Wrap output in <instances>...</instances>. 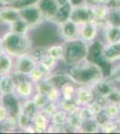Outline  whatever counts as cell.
<instances>
[{
	"label": "cell",
	"mask_w": 120,
	"mask_h": 134,
	"mask_svg": "<svg viewBox=\"0 0 120 134\" xmlns=\"http://www.w3.org/2000/svg\"><path fill=\"white\" fill-rule=\"evenodd\" d=\"M66 73L68 74L71 81L77 86L92 87L105 78L101 66L89 59L72 65Z\"/></svg>",
	"instance_id": "6da1fadb"
},
{
	"label": "cell",
	"mask_w": 120,
	"mask_h": 134,
	"mask_svg": "<svg viewBox=\"0 0 120 134\" xmlns=\"http://www.w3.org/2000/svg\"><path fill=\"white\" fill-rule=\"evenodd\" d=\"M6 54L16 58L21 55H29L32 50V42L30 36L7 31L2 36Z\"/></svg>",
	"instance_id": "7a4b0ae2"
},
{
	"label": "cell",
	"mask_w": 120,
	"mask_h": 134,
	"mask_svg": "<svg viewBox=\"0 0 120 134\" xmlns=\"http://www.w3.org/2000/svg\"><path fill=\"white\" fill-rule=\"evenodd\" d=\"M65 54L63 62L69 66L88 59L90 54L89 43L78 38L74 40L64 42Z\"/></svg>",
	"instance_id": "3957f363"
},
{
	"label": "cell",
	"mask_w": 120,
	"mask_h": 134,
	"mask_svg": "<svg viewBox=\"0 0 120 134\" xmlns=\"http://www.w3.org/2000/svg\"><path fill=\"white\" fill-rule=\"evenodd\" d=\"M69 19L79 25L94 21L95 17L92 5L86 3L82 4V5L72 6Z\"/></svg>",
	"instance_id": "277c9868"
},
{
	"label": "cell",
	"mask_w": 120,
	"mask_h": 134,
	"mask_svg": "<svg viewBox=\"0 0 120 134\" xmlns=\"http://www.w3.org/2000/svg\"><path fill=\"white\" fill-rule=\"evenodd\" d=\"M14 76L16 81L14 90V93L16 94V96L20 99H23V100L32 98L36 92L35 84L26 75L14 74Z\"/></svg>",
	"instance_id": "5b68a950"
},
{
	"label": "cell",
	"mask_w": 120,
	"mask_h": 134,
	"mask_svg": "<svg viewBox=\"0 0 120 134\" xmlns=\"http://www.w3.org/2000/svg\"><path fill=\"white\" fill-rule=\"evenodd\" d=\"M19 11H20V18L24 20L29 24L30 29L37 28L42 23L43 20H45L37 5L26 6L19 9Z\"/></svg>",
	"instance_id": "8992f818"
},
{
	"label": "cell",
	"mask_w": 120,
	"mask_h": 134,
	"mask_svg": "<svg viewBox=\"0 0 120 134\" xmlns=\"http://www.w3.org/2000/svg\"><path fill=\"white\" fill-rule=\"evenodd\" d=\"M58 34L64 41L76 40L80 38V25L68 19L58 24Z\"/></svg>",
	"instance_id": "52a82bcc"
},
{
	"label": "cell",
	"mask_w": 120,
	"mask_h": 134,
	"mask_svg": "<svg viewBox=\"0 0 120 134\" xmlns=\"http://www.w3.org/2000/svg\"><path fill=\"white\" fill-rule=\"evenodd\" d=\"M37 64L38 63L34 60L30 54L21 55L15 58L13 72H14V74H22L28 76L30 72L37 66Z\"/></svg>",
	"instance_id": "ba28073f"
},
{
	"label": "cell",
	"mask_w": 120,
	"mask_h": 134,
	"mask_svg": "<svg viewBox=\"0 0 120 134\" xmlns=\"http://www.w3.org/2000/svg\"><path fill=\"white\" fill-rule=\"evenodd\" d=\"M100 55L107 63L114 64L120 61V42L104 43L100 48Z\"/></svg>",
	"instance_id": "9c48e42d"
},
{
	"label": "cell",
	"mask_w": 120,
	"mask_h": 134,
	"mask_svg": "<svg viewBox=\"0 0 120 134\" xmlns=\"http://www.w3.org/2000/svg\"><path fill=\"white\" fill-rule=\"evenodd\" d=\"M21 99L16 96L15 93H10V94L2 95L0 103L3 104L7 109L8 114L11 116L17 117L21 112Z\"/></svg>",
	"instance_id": "30bf717a"
},
{
	"label": "cell",
	"mask_w": 120,
	"mask_h": 134,
	"mask_svg": "<svg viewBox=\"0 0 120 134\" xmlns=\"http://www.w3.org/2000/svg\"><path fill=\"white\" fill-rule=\"evenodd\" d=\"M45 20L53 21L58 14L59 5L56 0H40L37 4Z\"/></svg>",
	"instance_id": "8fae6325"
},
{
	"label": "cell",
	"mask_w": 120,
	"mask_h": 134,
	"mask_svg": "<svg viewBox=\"0 0 120 134\" xmlns=\"http://www.w3.org/2000/svg\"><path fill=\"white\" fill-rule=\"evenodd\" d=\"M95 99V93L91 87L77 86L75 101L79 107L89 105Z\"/></svg>",
	"instance_id": "7c38bea8"
},
{
	"label": "cell",
	"mask_w": 120,
	"mask_h": 134,
	"mask_svg": "<svg viewBox=\"0 0 120 134\" xmlns=\"http://www.w3.org/2000/svg\"><path fill=\"white\" fill-rule=\"evenodd\" d=\"M20 18V11L11 5L0 6V23L10 25Z\"/></svg>",
	"instance_id": "4fadbf2b"
},
{
	"label": "cell",
	"mask_w": 120,
	"mask_h": 134,
	"mask_svg": "<svg viewBox=\"0 0 120 134\" xmlns=\"http://www.w3.org/2000/svg\"><path fill=\"white\" fill-rule=\"evenodd\" d=\"M100 30L95 21L80 25V38L88 43L93 42L97 38Z\"/></svg>",
	"instance_id": "5bb4252c"
},
{
	"label": "cell",
	"mask_w": 120,
	"mask_h": 134,
	"mask_svg": "<svg viewBox=\"0 0 120 134\" xmlns=\"http://www.w3.org/2000/svg\"><path fill=\"white\" fill-rule=\"evenodd\" d=\"M94 10V21L100 29H102L108 23L110 7L107 5H92Z\"/></svg>",
	"instance_id": "9a60e30c"
},
{
	"label": "cell",
	"mask_w": 120,
	"mask_h": 134,
	"mask_svg": "<svg viewBox=\"0 0 120 134\" xmlns=\"http://www.w3.org/2000/svg\"><path fill=\"white\" fill-rule=\"evenodd\" d=\"M115 82L111 81L110 79H102L99 82H97L95 85H93L92 90L95 93V97H105L109 93L111 90H113L115 87Z\"/></svg>",
	"instance_id": "2e32d148"
},
{
	"label": "cell",
	"mask_w": 120,
	"mask_h": 134,
	"mask_svg": "<svg viewBox=\"0 0 120 134\" xmlns=\"http://www.w3.org/2000/svg\"><path fill=\"white\" fill-rule=\"evenodd\" d=\"M16 81L13 73L1 75L0 77V93L1 95H6L14 93Z\"/></svg>",
	"instance_id": "e0dca14e"
},
{
	"label": "cell",
	"mask_w": 120,
	"mask_h": 134,
	"mask_svg": "<svg viewBox=\"0 0 120 134\" xmlns=\"http://www.w3.org/2000/svg\"><path fill=\"white\" fill-rule=\"evenodd\" d=\"M104 31L105 43H117L120 42V26H116L107 23L102 28Z\"/></svg>",
	"instance_id": "ac0fdd59"
},
{
	"label": "cell",
	"mask_w": 120,
	"mask_h": 134,
	"mask_svg": "<svg viewBox=\"0 0 120 134\" xmlns=\"http://www.w3.org/2000/svg\"><path fill=\"white\" fill-rule=\"evenodd\" d=\"M32 124L35 127L37 132H47L50 124V119L46 116L42 112L39 111L32 118Z\"/></svg>",
	"instance_id": "d6986e66"
},
{
	"label": "cell",
	"mask_w": 120,
	"mask_h": 134,
	"mask_svg": "<svg viewBox=\"0 0 120 134\" xmlns=\"http://www.w3.org/2000/svg\"><path fill=\"white\" fill-rule=\"evenodd\" d=\"M84 119L82 117L79 108L75 110V112L68 114V121H67V129L72 130L75 131H80L82 129V126L84 124Z\"/></svg>",
	"instance_id": "ffe728a7"
},
{
	"label": "cell",
	"mask_w": 120,
	"mask_h": 134,
	"mask_svg": "<svg viewBox=\"0 0 120 134\" xmlns=\"http://www.w3.org/2000/svg\"><path fill=\"white\" fill-rule=\"evenodd\" d=\"M14 57L7 54H4L0 57V74H8L14 70Z\"/></svg>",
	"instance_id": "44dd1931"
},
{
	"label": "cell",
	"mask_w": 120,
	"mask_h": 134,
	"mask_svg": "<svg viewBox=\"0 0 120 134\" xmlns=\"http://www.w3.org/2000/svg\"><path fill=\"white\" fill-rule=\"evenodd\" d=\"M67 121H68V113L59 108L51 116L50 124L58 127H65V128H67Z\"/></svg>",
	"instance_id": "7402d4cb"
},
{
	"label": "cell",
	"mask_w": 120,
	"mask_h": 134,
	"mask_svg": "<svg viewBox=\"0 0 120 134\" xmlns=\"http://www.w3.org/2000/svg\"><path fill=\"white\" fill-rule=\"evenodd\" d=\"M47 54L56 61H63L65 54L64 44H55L47 47Z\"/></svg>",
	"instance_id": "603a6c76"
},
{
	"label": "cell",
	"mask_w": 120,
	"mask_h": 134,
	"mask_svg": "<svg viewBox=\"0 0 120 134\" xmlns=\"http://www.w3.org/2000/svg\"><path fill=\"white\" fill-rule=\"evenodd\" d=\"M72 6L73 5H71L70 2L65 4V5H60L59 8H58V14H56L55 19H54V21H53L54 23L59 24V23H63V21L68 20L69 16H70Z\"/></svg>",
	"instance_id": "cb8c5ba5"
},
{
	"label": "cell",
	"mask_w": 120,
	"mask_h": 134,
	"mask_svg": "<svg viewBox=\"0 0 120 134\" xmlns=\"http://www.w3.org/2000/svg\"><path fill=\"white\" fill-rule=\"evenodd\" d=\"M9 28L11 31L17 34H23V35H27L30 31V27L29 24L22 18H19L14 23L10 24Z\"/></svg>",
	"instance_id": "d4e9b609"
},
{
	"label": "cell",
	"mask_w": 120,
	"mask_h": 134,
	"mask_svg": "<svg viewBox=\"0 0 120 134\" xmlns=\"http://www.w3.org/2000/svg\"><path fill=\"white\" fill-rule=\"evenodd\" d=\"M76 88H77V85L74 83L73 81H69L60 88L61 94H62L63 99H67V100H72L75 99V94H76Z\"/></svg>",
	"instance_id": "484cf974"
},
{
	"label": "cell",
	"mask_w": 120,
	"mask_h": 134,
	"mask_svg": "<svg viewBox=\"0 0 120 134\" xmlns=\"http://www.w3.org/2000/svg\"><path fill=\"white\" fill-rule=\"evenodd\" d=\"M47 78L54 86H56V87H58L59 88L62 87L64 84L71 81L70 78H69L68 74H67L66 72L65 73H50Z\"/></svg>",
	"instance_id": "4316f807"
},
{
	"label": "cell",
	"mask_w": 120,
	"mask_h": 134,
	"mask_svg": "<svg viewBox=\"0 0 120 134\" xmlns=\"http://www.w3.org/2000/svg\"><path fill=\"white\" fill-rule=\"evenodd\" d=\"M49 75V73L46 72L42 67L40 66L39 64H37V66L32 71V72H30V74L28 75V77H29V79L32 81V82L34 84H36V83L41 81L42 80L46 79Z\"/></svg>",
	"instance_id": "83f0119b"
},
{
	"label": "cell",
	"mask_w": 120,
	"mask_h": 134,
	"mask_svg": "<svg viewBox=\"0 0 120 134\" xmlns=\"http://www.w3.org/2000/svg\"><path fill=\"white\" fill-rule=\"evenodd\" d=\"M39 111H40V110L36 107L34 103L32 102V98L25 99V100L23 101V102H22L21 104V112L27 114L30 118H33L34 115H35Z\"/></svg>",
	"instance_id": "f1b7e54d"
},
{
	"label": "cell",
	"mask_w": 120,
	"mask_h": 134,
	"mask_svg": "<svg viewBox=\"0 0 120 134\" xmlns=\"http://www.w3.org/2000/svg\"><path fill=\"white\" fill-rule=\"evenodd\" d=\"M82 132H88V133H95L100 131V124H98V122L96 121L95 117L85 120L84 122V124L82 126L81 131Z\"/></svg>",
	"instance_id": "f546056e"
},
{
	"label": "cell",
	"mask_w": 120,
	"mask_h": 134,
	"mask_svg": "<svg viewBox=\"0 0 120 134\" xmlns=\"http://www.w3.org/2000/svg\"><path fill=\"white\" fill-rule=\"evenodd\" d=\"M103 113L108 119L117 120L120 116V107L114 104L107 103L103 107Z\"/></svg>",
	"instance_id": "4dcf8cb0"
},
{
	"label": "cell",
	"mask_w": 120,
	"mask_h": 134,
	"mask_svg": "<svg viewBox=\"0 0 120 134\" xmlns=\"http://www.w3.org/2000/svg\"><path fill=\"white\" fill-rule=\"evenodd\" d=\"M100 131L104 133H113V132H119V126L117 120L113 119H108L106 122H104L100 126Z\"/></svg>",
	"instance_id": "1f68e13d"
},
{
	"label": "cell",
	"mask_w": 120,
	"mask_h": 134,
	"mask_svg": "<svg viewBox=\"0 0 120 134\" xmlns=\"http://www.w3.org/2000/svg\"><path fill=\"white\" fill-rule=\"evenodd\" d=\"M38 64L42 67V68L44 69V70L49 73V74H50V73H52V72L54 71V69L56 67L58 61H56L55 59H53L52 57H50L49 55H48V54H47V55H45V57L38 63Z\"/></svg>",
	"instance_id": "d6a6232c"
},
{
	"label": "cell",
	"mask_w": 120,
	"mask_h": 134,
	"mask_svg": "<svg viewBox=\"0 0 120 134\" xmlns=\"http://www.w3.org/2000/svg\"><path fill=\"white\" fill-rule=\"evenodd\" d=\"M58 107L60 109L64 110V111L67 112V113H72V112H75V110L79 108V105L75 103V99H72V100H67V99H63L61 98L59 101L58 102Z\"/></svg>",
	"instance_id": "836d02e7"
},
{
	"label": "cell",
	"mask_w": 120,
	"mask_h": 134,
	"mask_svg": "<svg viewBox=\"0 0 120 134\" xmlns=\"http://www.w3.org/2000/svg\"><path fill=\"white\" fill-rule=\"evenodd\" d=\"M32 100L39 110H41L49 102L47 96H46L45 94H42V93H40V92H35V94L32 96Z\"/></svg>",
	"instance_id": "e575fe53"
},
{
	"label": "cell",
	"mask_w": 120,
	"mask_h": 134,
	"mask_svg": "<svg viewBox=\"0 0 120 134\" xmlns=\"http://www.w3.org/2000/svg\"><path fill=\"white\" fill-rule=\"evenodd\" d=\"M1 125L3 127V130L6 132H14V131H15V130L18 128L17 118L14 117V116L9 115Z\"/></svg>",
	"instance_id": "d590c367"
},
{
	"label": "cell",
	"mask_w": 120,
	"mask_h": 134,
	"mask_svg": "<svg viewBox=\"0 0 120 134\" xmlns=\"http://www.w3.org/2000/svg\"><path fill=\"white\" fill-rule=\"evenodd\" d=\"M107 23L116 26H120V10L117 7H110Z\"/></svg>",
	"instance_id": "8d00e7d4"
},
{
	"label": "cell",
	"mask_w": 120,
	"mask_h": 134,
	"mask_svg": "<svg viewBox=\"0 0 120 134\" xmlns=\"http://www.w3.org/2000/svg\"><path fill=\"white\" fill-rule=\"evenodd\" d=\"M48 99L49 102H55L58 103L62 98V94H61V90L59 88L56 87V86H52L51 88L48 91L46 94Z\"/></svg>",
	"instance_id": "74e56055"
},
{
	"label": "cell",
	"mask_w": 120,
	"mask_h": 134,
	"mask_svg": "<svg viewBox=\"0 0 120 134\" xmlns=\"http://www.w3.org/2000/svg\"><path fill=\"white\" fill-rule=\"evenodd\" d=\"M17 124H18V128L23 131V129H25L27 126L32 124V118H30V116H28L27 114L22 113L17 115Z\"/></svg>",
	"instance_id": "f35d334b"
},
{
	"label": "cell",
	"mask_w": 120,
	"mask_h": 134,
	"mask_svg": "<svg viewBox=\"0 0 120 134\" xmlns=\"http://www.w3.org/2000/svg\"><path fill=\"white\" fill-rule=\"evenodd\" d=\"M105 99L107 103L114 104L120 107V90L115 88L105 97Z\"/></svg>",
	"instance_id": "ab89813d"
},
{
	"label": "cell",
	"mask_w": 120,
	"mask_h": 134,
	"mask_svg": "<svg viewBox=\"0 0 120 134\" xmlns=\"http://www.w3.org/2000/svg\"><path fill=\"white\" fill-rule=\"evenodd\" d=\"M59 109L58 107V104L55 102H49L47 105L43 107L42 109L40 110V112H42L46 116H48L49 119L51 118V116L56 113L58 110Z\"/></svg>",
	"instance_id": "60d3db41"
},
{
	"label": "cell",
	"mask_w": 120,
	"mask_h": 134,
	"mask_svg": "<svg viewBox=\"0 0 120 134\" xmlns=\"http://www.w3.org/2000/svg\"><path fill=\"white\" fill-rule=\"evenodd\" d=\"M30 55L34 58V60L39 63L45 55H47V47H36L30 52Z\"/></svg>",
	"instance_id": "b9f144b4"
},
{
	"label": "cell",
	"mask_w": 120,
	"mask_h": 134,
	"mask_svg": "<svg viewBox=\"0 0 120 134\" xmlns=\"http://www.w3.org/2000/svg\"><path fill=\"white\" fill-rule=\"evenodd\" d=\"M39 1L40 0H19L18 2H16L14 5H13L14 7L17 8V9H21V8L26 7V6L37 5Z\"/></svg>",
	"instance_id": "7bdbcfd3"
},
{
	"label": "cell",
	"mask_w": 120,
	"mask_h": 134,
	"mask_svg": "<svg viewBox=\"0 0 120 134\" xmlns=\"http://www.w3.org/2000/svg\"><path fill=\"white\" fill-rule=\"evenodd\" d=\"M108 79H110L114 82H116V81L120 82V64L112 69V71L110 72L109 76H108Z\"/></svg>",
	"instance_id": "ee69618b"
},
{
	"label": "cell",
	"mask_w": 120,
	"mask_h": 134,
	"mask_svg": "<svg viewBox=\"0 0 120 134\" xmlns=\"http://www.w3.org/2000/svg\"><path fill=\"white\" fill-rule=\"evenodd\" d=\"M8 116H9V114H8L7 109L6 108V107L3 104L0 103V125L5 122Z\"/></svg>",
	"instance_id": "f6af8a7d"
},
{
	"label": "cell",
	"mask_w": 120,
	"mask_h": 134,
	"mask_svg": "<svg viewBox=\"0 0 120 134\" xmlns=\"http://www.w3.org/2000/svg\"><path fill=\"white\" fill-rule=\"evenodd\" d=\"M113 0H90L89 4L91 5H109Z\"/></svg>",
	"instance_id": "bcb514c9"
},
{
	"label": "cell",
	"mask_w": 120,
	"mask_h": 134,
	"mask_svg": "<svg viewBox=\"0 0 120 134\" xmlns=\"http://www.w3.org/2000/svg\"><path fill=\"white\" fill-rule=\"evenodd\" d=\"M69 2L74 6V5H82V4H86L87 0H69Z\"/></svg>",
	"instance_id": "7dc6e473"
},
{
	"label": "cell",
	"mask_w": 120,
	"mask_h": 134,
	"mask_svg": "<svg viewBox=\"0 0 120 134\" xmlns=\"http://www.w3.org/2000/svg\"><path fill=\"white\" fill-rule=\"evenodd\" d=\"M19 0H0L2 5H14V3L18 2Z\"/></svg>",
	"instance_id": "c3c4849f"
},
{
	"label": "cell",
	"mask_w": 120,
	"mask_h": 134,
	"mask_svg": "<svg viewBox=\"0 0 120 134\" xmlns=\"http://www.w3.org/2000/svg\"><path fill=\"white\" fill-rule=\"evenodd\" d=\"M108 6L109 7H117L120 10V0H113Z\"/></svg>",
	"instance_id": "681fc988"
},
{
	"label": "cell",
	"mask_w": 120,
	"mask_h": 134,
	"mask_svg": "<svg viewBox=\"0 0 120 134\" xmlns=\"http://www.w3.org/2000/svg\"><path fill=\"white\" fill-rule=\"evenodd\" d=\"M4 54H6L5 52V47H4V43H3V38L0 36V57L3 55Z\"/></svg>",
	"instance_id": "f907efd6"
},
{
	"label": "cell",
	"mask_w": 120,
	"mask_h": 134,
	"mask_svg": "<svg viewBox=\"0 0 120 134\" xmlns=\"http://www.w3.org/2000/svg\"><path fill=\"white\" fill-rule=\"evenodd\" d=\"M117 124H118V126H119V130H120V116L117 119Z\"/></svg>",
	"instance_id": "816d5d0a"
},
{
	"label": "cell",
	"mask_w": 120,
	"mask_h": 134,
	"mask_svg": "<svg viewBox=\"0 0 120 134\" xmlns=\"http://www.w3.org/2000/svg\"><path fill=\"white\" fill-rule=\"evenodd\" d=\"M1 97H2V95H1V93H0V100H1Z\"/></svg>",
	"instance_id": "f5cc1de1"
},
{
	"label": "cell",
	"mask_w": 120,
	"mask_h": 134,
	"mask_svg": "<svg viewBox=\"0 0 120 134\" xmlns=\"http://www.w3.org/2000/svg\"><path fill=\"white\" fill-rule=\"evenodd\" d=\"M89 2H90V0H87V3H88V4H89Z\"/></svg>",
	"instance_id": "db71d44e"
}]
</instances>
